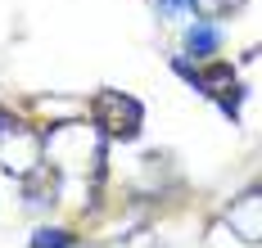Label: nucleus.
Returning <instances> with one entry per match:
<instances>
[{
  "mask_svg": "<svg viewBox=\"0 0 262 248\" xmlns=\"http://www.w3.org/2000/svg\"><path fill=\"white\" fill-rule=\"evenodd\" d=\"M32 248H77V239H73L68 230H54V226H41V230L32 235Z\"/></svg>",
  "mask_w": 262,
  "mask_h": 248,
  "instance_id": "7",
  "label": "nucleus"
},
{
  "mask_svg": "<svg viewBox=\"0 0 262 248\" xmlns=\"http://www.w3.org/2000/svg\"><path fill=\"white\" fill-rule=\"evenodd\" d=\"M91 122L100 127L104 140H136L140 136V122H145V109H140V100H131L122 90H100Z\"/></svg>",
  "mask_w": 262,
  "mask_h": 248,
  "instance_id": "3",
  "label": "nucleus"
},
{
  "mask_svg": "<svg viewBox=\"0 0 262 248\" xmlns=\"http://www.w3.org/2000/svg\"><path fill=\"white\" fill-rule=\"evenodd\" d=\"M104 144L95 122L86 117H68V122H50V131L41 136V163L50 167L59 181H95L104 171Z\"/></svg>",
  "mask_w": 262,
  "mask_h": 248,
  "instance_id": "1",
  "label": "nucleus"
},
{
  "mask_svg": "<svg viewBox=\"0 0 262 248\" xmlns=\"http://www.w3.org/2000/svg\"><path fill=\"white\" fill-rule=\"evenodd\" d=\"M185 55L194 59V63H212L217 59V50H222V28L217 23H208V18H194L190 28H185Z\"/></svg>",
  "mask_w": 262,
  "mask_h": 248,
  "instance_id": "5",
  "label": "nucleus"
},
{
  "mask_svg": "<svg viewBox=\"0 0 262 248\" xmlns=\"http://www.w3.org/2000/svg\"><path fill=\"white\" fill-rule=\"evenodd\" d=\"M222 226H226L231 235H239L244 244H258V235H262V194L258 190H244L235 203L226 208Z\"/></svg>",
  "mask_w": 262,
  "mask_h": 248,
  "instance_id": "4",
  "label": "nucleus"
},
{
  "mask_svg": "<svg viewBox=\"0 0 262 248\" xmlns=\"http://www.w3.org/2000/svg\"><path fill=\"white\" fill-rule=\"evenodd\" d=\"M158 18H167V23H181V18H190V0H154Z\"/></svg>",
  "mask_w": 262,
  "mask_h": 248,
  "instance_id": "8",
  "label": "nucleus"
},
{
  "mask_svg": "<svg viewBox=\"0 0 262 248\" xmlns=\"http://www.w3.org/2000/svg\"><path fill=\"white\" fill-rule=\"evenodd\" d=\"M244 0H190V18H208V23H217V18H226L231 9H239Z\"/></svg>",
  "mask_w": 262,
  "mask_h": 248,
  "instance_id": "6",
  "label": "nucleus"
},
{
  "mask_svg": "<svg viewBox=\"0 0 262 248\" xmlns=\"http://www.w3.org/2000/svg\"><path fill=\"white\" fill-rule=\"evenodd\" d=\"M36 167H41V136L27 122L9 117V109H0V171L23 181Z\"/></svg>",
  "mask_w": 262,
  "mask_h": 248,
  "instance_id": "2",
  "label": "nucleus"
}]
</instances>
